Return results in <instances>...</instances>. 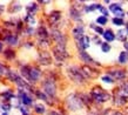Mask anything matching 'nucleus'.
I'll list each match as a JSON object with an SVG mask.
<instances>
[{
    "label": "nucleus",
    "instance_id": "obj_1",
    "mask_svg": "<svg viewBox=\"0 0 128 115\" xmlns=\"http://www.w3.org/2000/svg\"><path fill=\"white\" fill-rule=\"evenodd\" d=\"M92 94H93V98L96 100L98 102H105V101L109 100V98H110V95H109L108 93L104 92V90H102V89H100V88L94 89Z\"/></svg>",
    "mask_w": 128,
    "mask_h": 115
},
{
    "label": "nucleus",
    "instance_id": "obj_2",
    "mask_svg": "<svg viewBox=\"0 0 128 115\" xmlns=\"http://www.w3.org/2000/svg\"><path fill=\"white\" fill-rule=\"evenodd\" d=\"M44 89H45V92H46L47 94H50V95H54L55 94V84L50 80L45 81V84H44Z\"/></svg>",
    "mask_w": 128,
    "mask_h": 115
},
{
    "label": "nucleus",
    "instance_id": "obj_3",
    "mask_svg": "<svg viewBox=\"0 0 128 115\" xmlns=\"http://www.w3.org/2000/svg\"><path fill=\"white\" fill-rule=\"evenodd\" d=\"M19 96H20V99H21V102H22L24 104H26V106H30V104H32V102H33V100H32L31 96L28 95L27 93L24 92L22 89H20Z\"/></svg>",
    "mask_w": 128,
    "mask_h": 115
},
{
    "label": "nucleus",
    "instance_id": "obj_4",
    "mask_svg": "<svg viewBox=\"0 0 128 115\" xmlns=\"http://www.w3.org/2000/svg\"><path fill=\"white\" fill-rule=\"evenodd\" d=\"M78 44H79V46H80V48L87 50L89 47V45H90V39H89L87 35H84L82 38H80L78 40Z\"/></svg>",
    "mask_w": 128,
    "mask_h": 115
},
{
    "label": "nucleus",
    "instance_id": "obj_5",
    "mask_svg": "<svg viewBox=\"0 0 128 115\" xmlns=\"http://www.w3.org/2000/svg\"><path fill=\"white\" fill-rule=\"evenodd\" d=\"M109 10L115 14V16H120V18H122V16H124V12L122 11V8H121L120 5H116V4H113L110 5V7H109Z\"/></svg>",
    "mask_w": 128,
    "mask_h": 115
},
{
    "label": "nucleus",
    "instance_id": "obj_6",
    "mask_svg": "<svg viewBox=\"0 0 128 115\" xmlns=\"http://www.w3.org/2000/svg\"><path fill=\"white\" fill-rule=\"evenodd\" d=\"M73 104V106L70 107V109L72 110H76V109H79V108H81V100H79V99H74V96L72 95L68 99V104Z\"/></svg>",
    "mask_w": 128,
    "mask_h": 115
},
{
    "label": "nucleus",
    "instance_id": "obj_7",
    "mask_svg": "<svg viewBox=\"0 0 128 115\" xmlns=\"http://www.w3.org/2000/svg\"><path fill=\"white\" fill-rule=\"evenodd\" d=\"M40 78V70L38 68H30V80L36 81Z\"/></svg>",
    "mask_w": 128,
    "mask_h": 115
},
{
    "label": "nucleus",
    "instance_id": "obj_8",
    "mask_svg": "<svg viewBox=\"0 0 128 115\" xmlns=\"http://www.w3.org/2000/svg\"><path fill=\"white\" fill-rule=\"evenodd\" d=\"M73 35H74V38H76V40H79L80 38H82V36H84V27L78 26L73 31Z\"/></svg>",
    "mask_w": 128,
    "mask_h": 115
},
{
    "label": "nucleus",
    "instance_id": "obj_9",
    "mask_svg": "<svg viewBox=\"0 0 128 115\" xmlns=\"http://www.w3.org/2000/svg\"><path fill=\"white\" fill-rule=\"evenodd\" d=\"M109 74L113 75L114 78H118V79H124L126 76V73L124 70H109Z\"/></svg>",
    "mask_w": 128,
    "mask_h": 115
},
{
    "label": "nucleus",
    "instance_id": "obj_10",
    "mask_svg": "<svg viewBox=\"0 0 128 115\" xmlns=\"http://www.w3.org/2000/svg\"><path fill=\"white\" fill-rule=\"evenodd\" d=\"M70 75L72 78H73L75 81H79V82H81L82 80H84V78L81 76V74H80V72H73L72 69H70Z\"/></svg>",
    "mask_w": 128,
    "mask_h": 115
},
{
    "label": "nucleus",
    "instance_id": "obj_11",
    "mask_svg": "<svg viewBox=\"0 0 128 115\" xmlns=\"http://www.w3.org/2000/svg\"><path fill=\"white\" fill-rule=\"evenodd\" d=\"M80 58H81V59L85 62H87V64H92V62H94L93 59L89 56V55L86 53V52H84V50H81V52H80Z\"/></svg>",
    "mask_w": 128,
    "mask_h": 115
},
{
    "label": "nucleus",
    "instance_id": "obj_12",
    "mask_svg": "<svg viewBox=\"0 0 128 115\" xmlns=\"http://www.w3.org/2000/svg\"><path fill=\"white\" fill-rule=\"evenodd\" d=\"M102 35H104V38H105L107 41H109V42L113 41V40L115 39V35L113 34V32L109 31V30H108V31H106V32H104V34H102Z\"/></svg>",
    "mask_w": 128,
    "mask_h": 115
},
{
    "label": "nucleus",
    "instance_id": "obj_13",
    "mask_svg": "<svg viewBox=\"0 0 128 115\" xmlns=\"http://www.w3.org/2000/svg\"><path fill=\"white\" fill-rule=\"evenodd\" d=\"M5 40H6L10 45H16V42H18V38H16V35H13V34H10L8 36H6Z\"/></svg>",
    "mask_w": 128,
    "mask_h": 115
},
{
    "label": "nucleus",
    "instance_id": "obj_14",
    "mask_svg": "<svg viewBox=\"0 0 128 115\" xmlns=\"http://www.w3.org/2000/svg\"><path fill=\"white\" fill-rule=\"evenodd\" d=\"M128 61V52H121L119 56V62L120 64H126Z\"/></svg>",
    "mask_w": 128,
    "mask_h": 115
},
{
    "label": "nucleus",
    "instance_id": "obj_15",
    "mask_svg": "<svg viewBox=\"0 0 128 115\" xmlns=\"http://www.w3.org/2000/svg\"><path fill=\"white\" fill-rule=\"evenodd\" d=\"M127 31H124V30H121V31L118 32V39H120V40H124L126 36H127Z\"/></svg>",
    "mask_w": 128,
    "mask_h": 115
},
{
    "label": "nucleus",
    "instance_id": "obj_16",
    "mask_svg": "<svg viewBox=\"0 0 128 115\" xmlns=\"http://www.w3.org/2000/svg\"><path fill=\"white\" fill-rule=\"evenodd\" d=\"M59 14H60L59 12H54L53 14H50V22H55L56 20H59V18H60Z\"/></svg>",
    "mask_w": 128,
    "mask_h": 115
},
{
    "label": "nucleus",
    "instance_id": "obj_17",
    "mask_svg": "<svg viewBox=\"0 0 128 115\" xmlns=\"http://www.w3.org/2000/svg\"><path fill=\"white\" fill-rule=\"evenodd\" d=\"M70 16L73 19H80V13L78 11H75L74 8H72V11H70Z\"/></svg>",
    "mask_w": 128,
    "mask_h": 115
},
{
    "label": "nucleus",
    "instance_id": "obj_18",
    "mask_svg": "<svg viewBox=\"0 0 128 115\" xmlns=\"http://www.w3.org/2000/svg\"><path fill=\"white\" fill-rule=\"evenodd\" d=\"M96 22L100 24V25H106V22H107V16H99L96 19Z\"/></svg>",
    "mask_w": 128,
    "mask_h": 115
},
{
    "label": "nucleus",
    "instance_id": "obj_19",
    "mask_svg": "<svg viewBox=\"0 0 128 115\" xmlns=\"http://www.w3.org/2000/svg\"><path fill=\"white\" fill-rule=\"evenodd\" d=\"M35 112L39 113V114H42V113H45V107L42 104H36L35 106Z\"/></svg>",
    "mask_w": 128,
    "mask_h": 115
},
{
    "label": "nucleus",
    "instance_id": "obj_20",
    "mask_svg": "<svg viewBox=\"0 0 128 115\" xmlns=\"http://www.w3.org/2000/svg\"><path fill=\"white\" fill-rule=\"evenodd\" d=\"M113 24L116 25V26H122L124 25V20L121 19V18H114L113 19Z\"/></svg>",
    "mask_w": 128,
    "mask_h": 115
},
{
    "label": "nucleus",
    "instance_id": "obj_21",
    "mask_svg": "<svg viewBox=\"0 0 128 115\" xmlns=\"http://www.w3.org/2000/svg\"><path fill=\"white\" fill-rule=\"evenodd\" d=\"M101 50H102V52H105V53H108L109 50H110V46H109L108 44H101Z\"/></svg>",
    "mask_w": 128,
    "mask_h": 115
},
{
    "label": "nucleus",
    "instance_id": "obj_22",
    "mask_svg": "<svg viewBox=\"0 0 128 115\" xmlns=\"http://www.w3.org/2000/svg\"><path fill=\"white\" fill-rule=\"evenodd\" d=\"M121 93H122V94H126V95H128V82H126V84L122 86Z\"/></svg>",
    "mask_w": 128,
    "mask_h": 115
},
{
    "label": "nucleus",
    "instance_id": "obj_23",
    "mask_svg": "<svg viewBox=\"0 0 128 115\" xmlns=\"http://www.w3.org/2000/svg\"><path fill=\"white\" fill-rule=\"evenodd\" d=\"M4 98L6 100H10L11 98H13V93L11 92V90H7V92H5L4 93Z\"/></svg>",
    "mask_w": 128,
    "mask_h": 115
},
{
    "label": "nucleus",
    "instance_id": "obj_24",
    "mask_svg": "<svg viewBox=\"0 0 128 115\" xmlns=\"http://www.w3.org/2000/svg\"><path fill=\"white\" fill-rule=\"evenodd\" d=\"M39 34H40V38H42V39H46L47 38V34H46L45 28H40V30H39Z\"/></svg>",
    "mask_w": 128,
    "mask_h": 115
},
{
    "label": "nucleus",
    "instance_id": "obj_25",
    "mask_svg": "<svg viewBox=\"0 0 128 115\" xmlns=\"http://www.w3.org/2000/svg\"><path fill=\"white\" fill-rule=\"evenodd\" d=\"M86 12H90V11H94L96 10V5H90V6H86Z\"/></svg>",
    "mask_w": 128,
    "mask_h": 115
},
{
    "label": "nucleus",
    "instance_id": "obj_26",
    "mask_svg": "<svg viewBox=\"0 0 128 115\" xmlns=\"http://www.w3.org/2000/svg\"><path fill=\"white\" fill-rule=\"evenodd\" d=\"M5 55H6V58H13L14 56V52L13 50H6V53H5Z\"/></svg>",
    "mask_w": 128,
    "mask_h": 115
},
{
    "label": "nucleus",
    "instance_id": "obj_27",
    "mask_svg": "<svg viewBox=\"0 0 128 115\" xmlns=\"http://www.w3.org/2000/svg\"><path fill=\"white\" fill-rule=\"evenodd\" d=\"M102 81H105V82H108V84H112L113 82V79L109 76H102Z\"/></svg>",
    "mask_w": 128,
    "mask_h": 115
},
{
    "label": "nucleus",
    "instance_id": "obj_28",
    "mask_svg": "<svg viewBox=\"0 0 128 115\" xmlns=\"http://www.w3.org/2000/svg\"><path fill=\"white\" fill-rule=\"evenodd\" d=\"M92 27H93L94 30L98 32V33H100V34H104V31H102V28H101V27H95L94 25H92Z\"/></svg>",
    "mask_w": 128,
    "mask_h": 115
},
{
    "label": "nucleus",
    "instance_id": "obj_29",
    "mask_svg": "<svg viewBox=\"0 0 128 115\" xmlns=\"http://www.w3.org/2000/svg\"><path fill=\"white\" fill-rule=\"evenodd\" d=\"M27 10H28V11H36V5H35V4L30 5V6L27 7Z\"/></svg>",
    "mask_w": 128,
    "mask_h": 115
},
{
    "label": "nucleus",
    "instance_id": "obj_30",
    "mask_svg": "<svg viewBox=\"0 0 128 115\" xmlns=\"http://www.w3.org/2000/svg\"><path fill=\"white\" fill-rule=\"evenodd\" d=\"M5 73H6V68L0 64V75H2V74H5Z\"/></svg>",
    "mask_w": 128,
    "mask_h": 115
},
{
    "label": "nucleus",
    "instance_id": "obj_31",
    "mask_svg": "<svg viewBox=\"0 0 128 115\" xmlns=\"http://www.w3.org/2000/svg\"><path fill=\"white\" fill-rule=\"evenodd\" d=\"M2 108H4V110H10L11 109V104H4Z\"/></svg>",
    "mask_w": 128,
    "mask_h": 115
},
{
    "label": "nucleus",
    "instance_id": "obj_32",
    "mask_svg": "<svg viewBox=\"0 0 128 115\" xmlns=\"http://www.w3.org/2000/svg\"><path fill=\"white\" fill-rule=\"evenodd\" d=\"M124 47H126V48H127V50H128V42H126V44H124Z\"/></svg>",
    "mask_w": 128,
    "mask_h": 115
},
{
    "label": "nucleus",
    "instance_id": "obj_33",
    "mask_svg": "<svg viewBox=\"0 0 128 115\" xmlns=\"http://www.w3.org/2000/svg\"><path fill=\"white\" fill-rule=\"evenodd\" d=\"M1 50H2V44L0 42V52H1Z\"/></svg>",
    "mask_w": 128,
    "mask_h": 115
},
{
    "label": "nucleus",
    "instance_id": "obj_34",
    "mask_svg": "<svg viewBox=\"0 0 128 115\" xmlns=\"http://www.w3.org/2000/svg\"><path fill=\"white\" fill-rule=\"evenodd\" d=\"M113 115H122V114H121V113H114Z\"/></svg>",
    "mask_w": 128,
    "mask_h": 115
},
{
    "label": "nucleus",
    "instance_id": "obj_35",
    "mask_svg": "<svg viewBox=\"0 0 128 115\" xmlns=\"http://www.w3.org/2000/svg\"><path fill=\"white\" fill-rule=\"evenodd\" d=\"M2 115H7V114H6V113H4V114H2Z\"/></svg>",
    "mask_w": 128,
    "mask_h": 115
},
{
    "label": "nucleus",
    "instance_id": "obj_36",
    "mask_svg": "<svg viewBox=\"0 0 128 115\" xmlns=\"http://www.w3.org/2000/svg\"><path fill=\"white\" fill-rule=\"evenodd\" d=\"M127 28H128V25H127ZM127 34H128V33H127Z\"/></svg>",
    "mask_w": 128,
    "mask_h": 115
}]
</instances>
